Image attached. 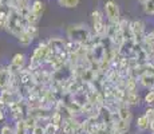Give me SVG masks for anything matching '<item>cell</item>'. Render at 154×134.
<instances>
[{
    "instance_id": "6da1fadb",
    "label": "cell",
    "mask_w": 154,
    "mask_h": 134,
    "mask_svg": "<svg viewBox=\"0 0 154 134\" xmlns=\"http://www.w3.org/2000/svg\"><path fill=\"white\" fill-rule=\"evenodd\" d=\"M105 14L107 20L111 24H118L121 20V14H119V7L114 0H109L105 3Z\"/></svg>"
},
{
    "instance_id": "7a4b0ae2",
    "label": "cell",
    "mask_w": 154,
    "mask_h": 134,
    "mask_svg": "<svg viewBox=\"0 0 154 134\" xmlns=\"http://www.w3.org/2000/svg\"><path fill=\"white\" fill-rule=\"evenodd\" d=\"M130 32H131V38H134L135 40H143L145 23L142 20H135V22L130 23Z\"/></svg>"
},
{
    "instance_id": "3957f363",
    "label": "cell",
    "mask_w": 154,
    "mask_h": 134,
    "mask_svg": "<svg viewBox=\"0 0 154 134\" xmlns=\"http://www.w3.org/2000/svg\"><path fill=\"white\" fill-rule=\"evenodd\" d=\"M91 16H93V26H94V30H95L97 34H102V32H105V23H103V15L100 11H94L93 14H91Z\"/></svg>"
},
{
    "instance_id": "277c9868",
    "label": "cell",
    "mask_w": 154,
    "mask_h": 134,
    "mask_svg": "<svg viewBox=\"0 0 154 134\" xmlns=\"http://www.w3.org/2000/svg\"><path fill=\"white\" fill-rule=\"evenodd\" d=\"M140 83L146 89H154V73H142L140 75Z\"/></svg>"
},
{
    "instance_id": "5b68a950",
    "label": "cell",
    "mask_w": 154,
    "mask_h": 134,
    "mask_svg": "<svg viewBox=\"0 0 154 134\" xmlns=\"http://www.w3.org/2000/svg\"><path fill=\"white\" fill-rule=\"evenodd\" d=\"M48 54V46L47 44H40L34 52V56H32V61L34 62H39L42 59L46 58V55Z\"/></svg>"
},
{
    "instance_id": "8992f818",
    "label": "cell",
    "mask_w": 154,
    "mask_h": 134,
    "mask_svg": "<svg viewBox=\"0 0 154 134\" xmlns=\"http://www.w3.org/2000/svg\"><path fill=\"white\" fill-rule=\"evenodd\" d=\"M29 11H31L32 14H35L36 16H42L43 11H44V3L42 0H35L34 3L31 4V8H29Z\"/></svg>"
},
{
    "instance_id": "52a82bcc",
    "label": "cell",
    "mask_w": 154,
    "mask_h": 134,
    "mask_svg": "<svg viewBox=\"0 0 154 134\" xmlns=\"http://www.w3.org/2000/svg\"><path fill=\"white\" fill-rule=\"evenodd\" d=\"M118 117L122 121L130 122V120H131V111H130V109L127 106H121L118 107Z\"/></svg>"
},
{
    "instance_id": "ba28073f",
    "label": "cell",
    "mask_w": 154,
    "mask_h": 134,
    "mask_svg": "<svg viewBox=\"0 0 154 134\" xmlns=\"http://www.w3.org/2000/svg\"><path fill=\"white\" fill-rule=\"evenodd\" d=\"M137 127L140 130H142V132H145V130H147L150 127V121H149V118L146 117V114L138 117V120H137Z\"/></svg>"
},
{
    "instance_id": "9c48e42d",
    "label": "cell",
    "mask_w": 154,
    "mask_h": 134,
    "mask_svg": "<svg viewBox=\"0 0 154 134\" xmlns=\"http://www.w3.org/2000/svg\"><path fill=\"white\" fill-rule=\"evenodd\" d=\"M126 102L129 103V105H138L140 103V95L137 93H126Z\"/></svg>"
},
{
    "instance_id": "30bf717a",
    "label": "cell",
    "mask_w": 154,
    "mask_h": 134,
    "mask_svg": "<svg viewBox=\"0 0 154 134\" xmlns=\"http://www.w3.org/2000/svg\"><path fill=\"white\" fill-rule=\"evenodd\" d=\"M81 0H58L59 5L63 8H75Z\"/></svg>"
},
{
    "instance_id": "8fae6325",
    "label": "cell",
    "mask_w": 154,
    "mask_h": 134,
    "mask_svg": "<svg viewBox=\"0 0 154 134\" xmlns=\"http://www.w3.org/2000/svg\"><path fill=\"white\" fill-rule=\"evenodd\" d=\"M12 64L15 67H22L23 64H24V55L23 54H16V55L14 56V59H12Z\"/></svg>"
},
{
    "instance_id": "7c38bea8",
    "label": "cell",
    "mask_w": 154,
    "mask_h": 134,
    "mask_svg": "<svg viewBox=\"0 0 154 134\" xmlns=\"http://www.w3.org/2000/svg\"><path fill=\"white\" fill-rule=\"evenodd\" d=\"M143 10L147 15H154V0H147L143 4Z\"/></svg>"
},
{
    "instance_id": "4fadbf2b",
    "label": "cell",
    "mask_w": 154,
    "mask_h": 134,
    "mask_svg": "<svg viewBox=\"0 0 154 134\" xmlns=\"http://www.w3.org/2000/svg\"><path fill=\"white\" fill-rule=\"evenodd\" d=\"M135 86H137V80H135L134 78H129L126 80V90L129 91V93H134Z\"/></svg>"
},
{
    "instance_id": "5bb4252c",
    "label": "cell",
    "mask_w": 154,
    "mask_h": 134,
    "mask_svg": "<svg viewBox=\"0 0 154 134\" xmlns=\"http://www.w3.org/2000/svg\"><path fill=\"white\" fill-rule=\"evenodd\" d=\"M143 101L147 103V105H154V89H150V91L145 95Z\"/></svg>"
},
{
    "instance_id": "9a60e30c",
    "label": "cell",
    "mask_w": 154,
    "mask_h": 134,
    "mask_svg": "<svg viewBox=\"0 0 154 134\" xmlns=\"http://www.w3.org/2000/svg\"><path fill=\"white\" fill-rule=\"evenodd\" d=\"M143 43L146 44V46H154V32L152 31L150 34L145 35L143 38Z\"/></svg>"
},
{
    "instance_id": "2e32d148",
    "label": "cell",
    "mask_w": 154,
    "mask_h": 134,
    "mask_svg": "<svg viewBox=\"0 0 154 134\" xmlns=\"http://www.w3.org/2000/svg\"><path fill=\"white\" fill-rule=\"evenodd\" d=\"M5 83H7V73L0 70V87H3Z\"/></svg>"
},
{
    "instance_id": "e0dca14e",
    "label": "cell",
    "mask_w": 154,
    "mask_h": 134,
    "mask_svg": "<svg viewBox=\"0 0 154 134\" xmlns=\"http://www.w3.org/2000/svg\"><path fill=\"white\" fill-rule=\"evenodd\" d=\"M26 129H27V125L24 122H19V125H17V134H24Z\"/></svg>"
},
{
    "instance_id": "ac0fdd59",
    "label": "cell",
    "mask_w": 154,
    "mask_h": 134,
    "mask_svg": "<svg viewBox=\"0 0 154 134\" xmlns=\"http://www.w3.org/2000/svg\"><path fill=\"white\" fill-rule=\"evenodd\" d=\"M59 121H60V115H59V114H55V115H54V121H52V123H56V125H58V123H59Z\"/></svg>"
},
{
    "instance_id": "d6986e66",
    "label": "cell",
    "mask_w": 154,
    "mask_h": 134,
    "mask_svg": "<svg viewBox=\"0 0 154 134\" xmlns=\"http://www.w3.org/2000/svg\"><path fill=\"white\" fill-rule=\"evenodd\" d=\"M2 134H11V130H10V127H3L2 129Z\"/></svg>"
},
{
    "instance_id": "ffe728a7",
    "label": "cell",
    "mask_w": 154,
    "mask_h": 134,
    "mask_svg": "<svg viewBox=\"0 0 154 134\" xmlns=\"http://www.w3.org/2000/svg\"><path fill=\"white\" fill-rule=\"evenodd\" d=\"M150 130H152V132L154 133V121L150 122Z\"/></svg>"
},
{
    "instance_id": "44dd1931",
    "label": "cell",
    "mask_w": 154,
    "mask_h": 134,
    "mask_svg": "<svg viewBox=\"0 0 154 134\" xmlns=\"http://www.w3.org/2000/svg\"><path fill=\"white\" fill-rule=\"evenodd\" d=\"M3 118H4V113H3V111H2V110H0V121H2V120H3Z\"/></svg>"
},
{
    "instance_id": "7402d4cb",
    "label": "cell",
    "mask_w": 154,
    "mask_h": 134,
    "mask_svg": "<svg viewBox=\"0 0 154 134\" xmlns=\"http://www.w3.org/2000/svg\"><path fill=\"white\" fill-rule=\"evenodd\" d=\"M153 32H154V31H153Z\"/></svg>"
},
{
    "instance_id": "603a6c76",
    "label": "cell",
    "mask_w": 154,
    "mask_h": 134,
    "mask_svg": "<svg viewBox=\"0 0 154 134\" xmlns=\"http://www.w3.org/2000/svg\"><path fill=\"white\" fill-rule=\"evenodd\" d=\"M153 134H154V133H153Z\"/></svg>"
}]
</instances>
